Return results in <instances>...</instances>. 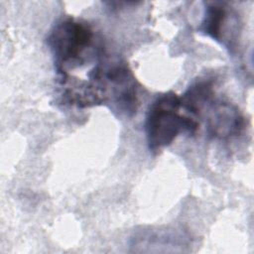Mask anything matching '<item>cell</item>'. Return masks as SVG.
I'll return each mask as SVG.
<instances>
[{
    "label": "cell",
    "mask_w": 254,
    "mask_h": 254,
    "mask_svg": "<svg viewBox=\"0 0 254 254\" xmlns=\"http://www.w3.org/2000/svg\"><path fill=\"white\" fill-rule=\"evenodd\" d=\"M199 32L220 43L230 53H234L238 39V20L223 2L206 3Z\"/></svg>",
    "instance_id": "obj_4"
},
{
    "label": "cell",
    "mask_w": 254,
    "mask_h": 254,
    "mask_svg": "<svg viewBox=\"0 0 254 254\" xmlns=\"http://www.w3.org/2000/svg\"><path fill=\"white\" fill-rule=\"evenodd\" d=\"M48 47L54 57L57 73L82 65L89 61L88 55L101 52L94 48V33L91 27L81 20L66 17L59 20L47 38Z\"/></svg>",
    "instance_id": "obj_2"
},
{
    "label": "cell",
    "mask_w": 254,
    "mask_h": 254,
    "mask_svg": "<svg viewBox=\"0 0 254 254\" xmlns=\"http://www.w3.org/2000/svg\"><path fill=\"white\" fill-rule=\"evenodd\" d=\"M180 96L173 91L158 95L150 104L145 119L147 145L152 153H158L171 145L183 132L195 134L198 121L181 113Z\"/></svg>",
    "instance_id": "obj_1"
},
{
    "label": "cell",
    "mask_w": 254,
    "mask_h": 254,
    "mask_svg": "<svg viewBox=\"0 0 254 254\" xmlns=\"http://www.w3.org/2000/svg\"><path fill=\"white\" fill-rule=\"evenodd\" d=\"M202 114L205 115L206 134L210 139L228 140L240 135L244 129L241 111L229 101L213 98Z\"/></svg>",
    "instance_id": "obj_5"
},
{
    "label": "cell",
    "mask_w": 254,
    "mask_h": 254,
    "mask_svg": "<svg viewBox=\"0 0 254 254\" xmlns=\"http://www.w3.org/2000/svg\"><path fill=\"white\" fill-rule=\"evenodd\" d=\"M214 98L213 84L207 79L193 81L180 96L181 106L188 114L195 119L200 117L202 111Z\"/></svg>",
    "instance_id": "obj_6"
},
{
    "label": "cell",
    "mask_w": 254,
    "mask_h": 254,
    "mask_svg": "<svg viewBox=\"0 0 254 254\" xmlns=\"http://www.w3.org/2000/svg\"><path fill=\"white\" fill-rule=\"evenodd\" d=\"M93 80L101 88L106 102H113L125 115L131 116L136 113L137 84L132 71L123 61H108L103 56L95 67Z\"/></svg>",
    "instance_id": "obj_3"
}]
</instances>
